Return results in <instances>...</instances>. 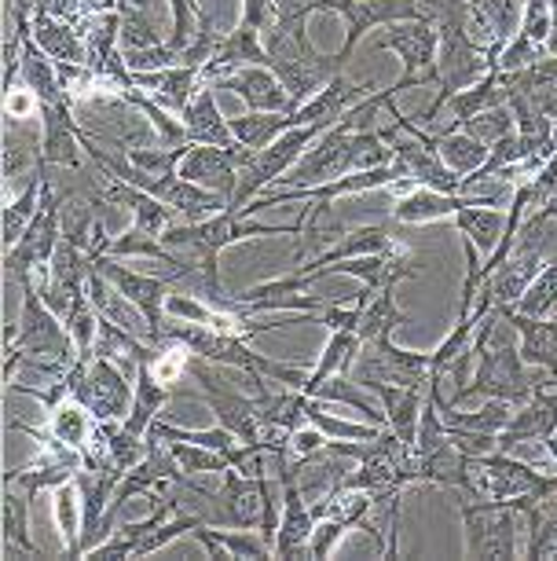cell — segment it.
Here are the masks:
<instances>
[{
	"label": "cell",
	"mask_w": 557,
	"mask_h": 561,
	"mask_svg": "<svg viewBox=\"0 0 557 561\" xmlns=\"http://www.w3.org/2000/svg\"><path fill=\"white\" fill-rule=\"evenodd\" d=\"M19 287H23V309H19V320L4 331V389L15 382L19 367H34L37 375L59 378L78 359V345H73L67 320L45 301L34 275L19 279Z\"/></svg>",
	"instance_id": "6da1fadb"
},
{
	"label": "cell",
	"mask_w": 557,
	"mask_h": 561,
	"mask_svg": "<svg viewBox=\"0 0 557 561\" xmlns=\"http://www.w3.org/2000/svg\"><path fill=\"white\" fill-rule=\"evenodd\" d=\"M462 536H466V558L480 561H513L524 554L521 528L524 511L513 500H480V495L459 492Z\"/></svg>",
	"instance_id": "7a4b0ae2"
},
{
	"label": "cell",
	"mask_w": 557,
	"mask_h": 561,
	"mask_svg": "<svg viewBox=\"0 0 557 561\" xmlns=\"http://www.w3.org/2000/svg\"><path fill=\"white\" fill-rule=\"evenodd\" d=\"M330 125L327 122H315V125H298V129H287L279 140H271L265 151L254 154V162L243 169L239 176V187H235V198L231 206H250L260 192H268L271 184H279L282 176L290 173L293 165L301 162V154L327 133Z\"/></svg>",
	"instance_id": "3957f363"
},
{
	"label": "cell",
	"mask_w": 557,
	"mask_h": 561,
	"mask_svg": "<svg viewBox=\"0 0 557 561\" xmlns=\"http://www.w3.org/2000/svg\"><path fill=\"white\" fill-rule=\"evenodd\" d=\"M433 378V353H407L393 342V334H382L374 342H360V356L352 364V382L360 389L371 386H429Z\"/></svg>",
	"instance_id": "277c9868"
},
{
	"label": "cell",
	"mask_w": 557,
	"mask_h": 561,
	"mask_svg": "<svg viewBox=\"0 0 557 561\" xmlns=\"http://www.w3.org/2000/svg\"><path fill=\"white\" fill-rule=\"evenodd\" d=\"M378 51H396L404 62V78L393 84L396 96L411 84H437L440 89V30L429 19H411V23H393L374 41Z\"/></svg>",
	"instance_id": "5b68a950"
},
{
	"label": "cell",
	"mask_w": 557,
	"mask_h": 561,
	"mask_svg": "<svg viewBox=\"0 0 557 561\" xmlns=\"http://www.w3.org/2000/svg\"><path fill=\"white\" fill-rule=\"evenodd\" d=\"M62 209H59V192L56 180H51L45 165V195H40V214L34 217V225L23 231V239L12 250H4V275L8 279H26L37 268H48L56 257V247L62 242Z\"/></svg>",
	"instance_id": "8992f818"
},
{
	"label": "cell",
	"mask_w": 557,
	"mask_h": 561,
	"mask_svg": "<svg viewBox=\"0 0 557 561\" xmlns=\"http://www.w3.org/2000/svg\"><path fill=\"white\" fill-rule=\"evenodd\" d=\"M12 430L19 433H26V437H34L40 444V451L34 455L30 462L23 466H15V470H8L4 473V484H19L30 500H37L40 492H51V489H59L62 481H70L73 473L85 466V455L81 451H73L67 448L62 440L56 437H48L40 426H26V422H12Z\"/></svg>",
	"instance_id": "52a82bcc"
},
{
	"label": "cell",
	"mask_w": 557,
	"mask_h": 561,
	"mask_svg": "<svg viewBox=\"0 0 557 561\" xmlns=\"http://www.w3.org/2000/svg\"><path fill=\"white\" fill-rule=\"evenodd\" d=\"M187 375H192L198 382V389H202V400L209 404V411L217 415V422L224 430L235 433L239 444L260 440L265 426H260V408H257L254 393H239V389L224 386L213 375V364L202 359V356H195V353H192V359H187Z\"/></svg>",
	"instance_id": "ba28073f"
},
{
	"label": "cell",
	"mask_w": 557,
	"mask_h": 561,
	"mask_svg": "<svg viewBox=\"0 0 557 561\" xmlns=\"http://www.w3.org/2000/svg\"><path fill=\"white\" fill-rule=\"evenodd\" d=\"M136 382H129L121 364H114L111 356H96L85 367V375L73 386V400H81L96 422H125L132 408Z\"/></svg>",
	"instance_id": "9c48e42d"
},
{
	"label": "cell",
	"mask_w": 557,
	"mask_h": 561,
	"mask_svg": "<svg viewBox=\"0 0 557 561\" xmlns=\"http://www.w3.org/2000/svg\"><path fill=\"white\" fill-rule=\"evenodd\" d=\"M323 12H338L345 19V45L338 51L341 62L352 59L356 41H360L367 30L426 19L422 0H323Z\"/></svg>",
	"instance_id": "30bf717a"
},
{
	"label": "cell",
	"mask_w": 557,
	"mask_h": 561,
	"mask_svg": "<svg viewBox=\"0 0 557 561\" xmlns=\"http://www.w3.org/2000/svg\"><path fill=\"white\" fill-rule=\"evenodd\" d=\"M92 264H96V268L114 283V287H118L125 298H129L136 309L143 312L147 327H151V345L162 342L165 320H170V312H165V301H170V294H173V283L170 279H158V275L132 272L129 264H121V257H107V253L96 257Z\"/></svg>",
	"instance_id": "8fae6325"
},
{
	"label": "cell",
	"mask_w": 557,
	"mask_h": 561,
	"mask_svg": "<svg viewBox=\"0 0 557 561\" xmlns=\"http://www.w3.org/2000/svg\"><path fill=\"white\" fill-rule=\"evenodd\" d=\"M257 151L250 147L235 144V147H209V144H192V151L181 162V176L192 180V184L206 187V192H217L224 195L228 203L235 198V187H239V176L243 169L254 162Z\"/></svg>",
	"instance_id": "7c38bea8"
},
{
	"label": "cell",
	"mask_w": 557,
	"mask_h": 561,
	"mask_svg": "<svg viewBox=\"0 0 557 561\" xmlns=\"http://www.w3.org/2000/svg\"><path fill=\"white\" fill-rule=\"evenodd\" d=\"M276 478L282 481V517H279V533H276V558L290 561V558H304L309 561V543L315 533V514L304 492L298 489V473H293V455L282 459L276 470Z\"/></svg>",
	"instance_id": "4fadbf2b"
},
{
	"label": "cell",
	"mask_w": 557,
	"mask_h": 561,
	"mask_svg": "<svg viewBox=\"0 0 557 561\" xmlns=\"http://www.w3.org/2000/svg\"><path fill=\"white\" fill-rule=\"evenodd\" d=\"M466 206H502V187L491 195H444V192H433V187L411 184L407 195L393 206V217L401 220V225H429V220L455 217L459 209H466Z\"/></svg>",
	"instance_id": "5bb4252c"
},
{
	"label": "cell",
	"mask_w": 557,
	"mask_h": 561,
	"mask_svg": "<svg viewBox=\"0 0 557 561\" xmlns=\"http://www.w3.org/2000/svg\"><path fill=\"white\" fill-rule=\"evenodd\" d=\"M469 8V34L480 48L488 51L491 62L510 45L521 30L524 0H466Z\"/></svg>",
	"instance_id": "9a60e30c"
},
{
	"label": "cell",
	"mask_w": 557,
	"mask_h": 561,
	"mask_svg": "<svg viewBox=\"0 0 557 561\" xmlns=\"http://www.w3.org/2000/svg\"><path fill=\"white\" fill-rule=\"evenodd\" d=\"M151 356H154V345H143L140 353L132 356V364H136V393H132V408H129V415H125L121 426L129 430V433H136V437H147L151 422L162 419L165 400H170V393H173V386H165L162 378L154 375Z\"/></svg>",
	"instance_id": "2e32d148"
},
{
	"label": "cell",
	"mask_w": 557,
	"mask_h": 561,
	"mask_svg": "<svg viewBox=\"0 0 557 561\" xmlns=\"http://www.w3.org/2000/svg\"><path fill=\"white\" fill-rule=\"evenodd\" d=\"M213 89H231L250 111L257 114H282L290 107V96L282 89V81L276 78L271 67H239L213 81Z\"/></svg>",
	"instance_id": "e0dca14e"
},
{
	"label": "cell",
	"mask_w": 557,
	"mask_h": 561,
	"mask_svg": "<svg viewBox=\"0 0 557 561\" xmlns=\"http://www.w3.org/2000/svg\"><path fill=\"white\" fill-rule=\"evenodd\" d=\"M30 41H34L51 62H59V67H89L85 34L73 23H67V19L34 12V19H30Z\"/></svg>",
	"instance_id": "ac0fdd59"
},
{
	"label": "cell",
	"mask_w": 557,
	"mask_h": 561,
	"mask_svg": "<svg viewBox=\"0 0 557 561\" xmlns=\"http://www.w3.org/2000/svg\"><path fill=\"white\" fill-rule=\"evenodd\" d=\"M507 103H510V92H507V84H502V73L499 70H488L477 84H469V89L455 92V96L444 103V111L451 114V118L444 125H433L429 133L462 129V125L473 122L477 114L496 111V107H507ZM444 111H440V114H444Z\"/></svg>",
	"instance_id": "d6986e66"
},
{
	"label": "cell",
	"mask_w": 557,
	"mask_h": 561,
	"mask_svg": "<svg viewBox=\"0 0 557 561\" xmlns=\"http://www.w3.org/2000/svg\"><path fill=\"white\" fill-rule=\"evenodd\" d=\"M132 73V70H129ZM132 81L151 96L158 107H170L176 114H184V107L192 103V96L202 89V67H165V70H147V73H132Z\"/></svg>",
	"instance_id": "ffe728a7"
},
{
	"label": "cell",
	"mask_w": 557,
	"mask_h": 561,
	"mask_svg": "<svg viewBox=\"0 0 557 561\" xmlns=\"http://www.w3.org/2000/svg\"><path fill=\"white\" fill-rule=\"evenodd\" d=\"M0 547H4V558H51L30 536V495L19 484H4V500H0Z\"/></svg>",
	"instance_id": "44dd1931"
},
{
	"label": "cell",
	"mask_w": 557,
	"mask_h": 561,
	"mask_svg": "<svg viewBox=\"0 0 557 561\" xmlns=\"http://www.w3.org/2000/svg\"><path fill=\"white\" fill-rule=\"evenodd\" d=\"M184 122V133L192 144H209V147H235V133H231V122L220 114L217 107V96H213V84H202L195 92L192 103L184 107L181 114Z\"/></svg>",
	"instance_id": "7402d4cb"
},
{
	"label": "cell",
	"mask_w": 557,
	"mask_h": 561,
	"mask_svg": "<svg viewBox=\"0 0 557 561\" xmlns=\"http://www.w3.org/2000/svg\"><path fill=\"white\" fill-rule=\"evenodd\" d=\"M192 536L198 543L206 547L209 558L217 561H228V558H246V561H257V558H276V550L265 536L257 533V528H217V525H195Z\"/></svg>",
	"instance_id": "603a6c76"
},
{
	"label": "cell",
	"mask_w": 557,
	"mask_h": 561,
	"mask_svg": "<svg viewBox=\"0 0 557 561\" xmlns=\"http://www.w3.org/2000/svg\"><path fill=\"white\" fill-rule=\"evenodd\" d=\"M327 272H341V275H356V279L363 283L367 290H385V287H396V283L404 279H415L418 264L411 261V253L407 257H388V253H363V257H352V261H338L330 264Z\"/></svg>",
	"instance_id": "cb8c5ba5"
},
{
	"label": "cell",
	"mask_w": 557,
	"mask_h": 561,
	"mask_svg": "<svg viewBox=\"0 0 557 561\" xmlns=\"http://www.w3.org/2000/svg\"><path fill=\"white\" fill-rule=\"evenodd\" d=\"M473 455H466L455 440H448L444 448L418 455V484H440L451 492H473Z\"/></svg>",
	"instance_id": "d4e9b609"
},
{
	"label": "cell",
	"mask_w": 557,
	"mask_h": 561,
	"mask_svg": "<svg viewBox=\"0 0 557 561\" xmlns=\"http://www.w3.org/2000/svg\"><path fill=\"white\" fill-rule=\"evenodd\" d=\"M40 430H45L48 437L62 440L67 448L89 455L92 444H96L100 422H96V415H92L85 404H81V400L70 397V400H62V404L48 408V426H40Z\"/></svg>",
	"instance_id": "484cf974"
},
{
	"label": "cell",
	"mask_w": 557,
	"mask_h": 561,
	"mask_svg": "<svg viewBox=\"0 0 557 561\" xmlns=\"http://www.w3.org/2000/svg\"><path fill=\"white\" fill-rule=\"evenodd\" d=\"M429 386H371V393L382 397L385 404V426L401 440L415 444L418 437V415H422V400Z\"/></svg>",
	"instance_id": "4316f807"
},
{
	"label": "cell",
	"mask_w": 557,
	"mask_h": 561,
	"mask_svg": "<svg viewBox=\"0 0 557 561\" xmlns=\"http://www.w3.org/2000/svg\"><path fill=\"white\" fill-rule=\"evenodd\" d=\"M433 147H437L440 162H444L451 173H459L462 180L477 173V169L488 162V151H491V147L480 140V136H473L469 129L433 133Z\"/></svg>",
	"instance_id": "83f0119b"
},
{
	"label": "cell",
	"mask_w": 557,
	"mask_h": 561,
	"mask_svg": "<svg viewBox=\"0 0 557 561\" xmlns=\"http://www.w3.org/2000/svg\"><path fill=\"white\" fill-rule=\"evenodd\" d=\"M363 298H367L363 316H360V327H356V337H360V342H374V337L393 334L396 327L411 323V316L396 305V287H385L378 294L363 287Z\"/></svg>",
	"instance_id": "f1b7e54d"
},
{
	"label": "cell",
	"mask_w": 557,
	"mask_h": 561,
	"mask_svg": "<svg viewBox=\"0 0 557 561\" xmlns=\"http://www.w3.org/2000/svg\"><path fill=\"white\" fill-rule=\"evenodd\" d=\"M40 195H45V162L34 176L23 184V192L15 198H8L4 206V250H12L19 239H23V231L34 225V217L40 214Z\"/></svg>",
	"instance_id": "f546056e"
},
{
	"label": "cell",
	"mask_w": 557,
	"mask_h": 561,
	"mask_svg": "<svg viewBox=\"0 0 557 561\" xmlns=\"http://www.w3.org/2000/svg\"><path fill=\"white\" fill-rule=\"evenodd\" d=\"M231 122V133H235V140L250 147V151H265L271 140H279L287 129H298V118H293V111H282V114H257L250 111L243 118H228Z\"/></svg>",
	"instance_id": "4dcf8cb0"
},
{
	"label": "cell",
	"mask_w": 557,
	"mask_h": 561,
	"mask_svg": "<svg viewBox=\"0 0 557 561\" xmlns=\"http://www.w3.org/2000/svg\"><path fill=\"white\" fill-rule=\"evenodd\" d=\"M437 393H440V389H437ZM440 415H444L448 430H473V433H491V437H499V433L507 430V422L513 419V404H510V400L488 397L477 411L440 408Z\"/></svg>",
	"instance_id": "1f68e13d"
},
{
	"label": "cell",
	"mask_w": 557,
	"mask_h": 561,
	"mask_svg": "<svg viewBox=\"0 0 557 561\" xmlns=\"http://www.w3.org/2000/svg\"><path fill=\"white\" fill-rule=\"evenodd\" d=\"M459 236L469 239L480 253H491L499 247L502 228H507V214L499 206H466L455 214Z\"/></svg>",
	"instance_id": "d6a6232c"
},
{
	"label": "cell",
	"mask_w": 557,
	"mask_h": 561,
	"mask_svg": "<svg viewBox=\"0 0 557 561\" xmlns=\"http://www.w3.org/2000/svg\"><path fill=\"white\" fill-rule=\"evenodd\" d=\"M356 356H360V337H356V331H330V342L323 348L320 364L309 370V382H304L301 393H312L330 375H352Z\"/></svg>",
	"instance_id": "836d02e7"
},
{
	"label": "cell",
	"mask_w": 557,
	"mask_h": 561,
	"mask_svg": "<svg viewBox=\"0 0 557 561\" xmlns=\"http://www.w3.org/2000/svg\"><path fill=\"white\" fill-rule=\"evenodd\" d=\"M51 506H56V525L67 547V558H81V492L78 481H62L59 489H51Z\"/></svg>",
	"instance_id": "e575fe53"
},
{
	"label": "cell",
	"mask_w": 557,
	"mask_h": 561,
	"mask_svg": "<svg viewBox=\"0 0 557 561\" xmlns=\"http://www.w3.org/2000/svg\"><path fill=\"white\" fill-rule=\"evenodd\" d=\"M309 397H320V400H327V404L356 408L367 422H374V426H385V411H378L374 400L360 393V386L352 382V375H330V378H323V382L315 386Z\"/></svg>",
	"instance_id": "d590c367"
},
{
	"label": "cell",
	"mask_w": 557,
	"mask_h": 561,
	"mask_svg": "<svg viewBox=\"0 0 557 561\" xmlns=\"http://www.w3.org/2000/svg\"><path fill=\"white\" fill-rule=\"evenodd\" d=\"M521 316H535V320H554L557 316V257L543 264V272L532 279V287L521 294L513 305Z\"/></svg>",
	"instance_id": "8d00e7d4"
},
{
	"label": "cell",
	"mask_w": 557,
	"mask_h": 561,
	"mask_svg": "<svg viewBox=\"0 0 557 561\" xmlns=\"http://www.w3.org/2000/svg\"><path fill=\"white\" fill-rule=\"evenodd\" d=\"M165 444H170L173 459L181 462V470L192 473V478H220L224 470H231L228 455L206 448V444H195V440H165Z\"/></svg>",
	"instance_id": "74e56055"
},
{
	"label": "cell",
	"mask_w": 557,
	"mask_h": 561,
	"mask_svg": "<svg viewBox=\"0 0 557 561\" xmlns=\"http://www.w3.org/2000/svg\"><path fill=\"white\" fill-rule=\"evenodd\" d=\"M312 12H323V0H276V26L298 41L301 48H312L309 41Z\"/></svg>",
	"instance_id": "f35d334b"
},
{
	"label": "cell",
	"mask_w": 557,
	"mask_h": 561,
	"mask_svg": "<svg viewBox=\"0 0 557 561\" xmlns=\"http://www.w3.org/2000/svg\"><path fill=\"white\" fill-rule=\"evenodd\" d=\"M170 12H173V34L165 37V45H170L176 56H184V48L192 45L198 26H202V12H198L195 0H170Z\"/></svg>",
	"instance_id": "ab89813d"
},
{
	"label": "cell",
	"mask_w": 557,
	"mask_h": 561,
	"mask_svg": "<svg viewBox=\"0 0 557 561\" xmlns=\"http://www.w3.org/2000/svg\"><path fill=\"white\" fill-rule=\"evenodd\" d=\"M349 533H352V528L345 525V522H334V517H320V522H315V533H312V543H309V561L330 558Z\"/></svg>",
	"instance_id": "60d3db41"
},
{
	"label": "cell",
	"mask_w": 557,
	"mask_h": 561,
	"mask_svg": "<svg viewBox=\"0 0 557 561\" xmlns=\"http://www.w3.org/2000/svg\"><path fill=\"white\" fill-rule=\"evenodd\" d=\"M239 23L265 34L268 26H276V0H243V19Z\"/></svg>",
	"instance_id": "b9f144b4"
},
{
	"label": "cell",
	"mask_w": 557,
	"mask_h": 561,
	"mask_svg": "<svg viewBox=\"0 0 557 561\" xmlns=\"http://www.w3.org/2000/svg\"><path fill=\"white\" fill-rule=\"evenodd\" d=\"M34 8H37V0H8V12L15 19L12 34L19 41H30V19H34Z\"/></svg>",
	"instance_id": "7bdbcfd3"
},
{
	"label": "cell",
	"mask_w": 557,
	"mask_h": 561,
	"mask_svg": "<svg viewBox=\"0 0 557 561\" xmlns=\"http://www.w3.org/2000/svg\"><path fill=\"white\" fill-rule=\"evenodd\" d=\"M546 451H550V459H554V470H557V433H550V437H546Z\"/></svg>",
	"instance_id": "ee69618b"
}]
</instances>
